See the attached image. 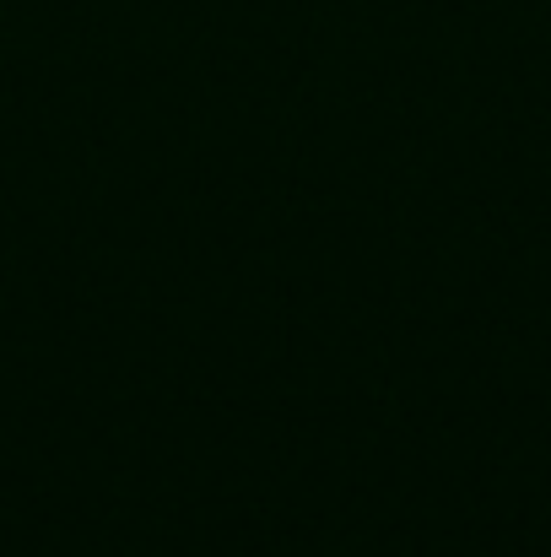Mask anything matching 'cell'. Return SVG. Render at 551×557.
I'll use <instances>...</instances> for the list:
<instances>
[]
</instances>
